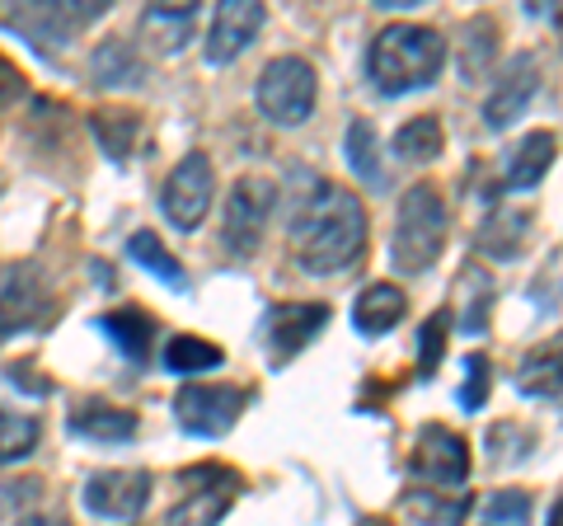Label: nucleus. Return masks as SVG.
Instances as JSON below:
<instances>
[{"mask_svg": "<svg viewBox=\"0 0 563 526\" xmlns=\"http://www.w3.org/2000/svg\"><path fill=\"white\" fill-rule=\"evenodd\" d=\"M366 250V207L343 184L320 179L291 217V254L306 273H343Z\"/></svg>", "mask_w": 563, "mask_h": 526, "instance_id": "f257e3e1", "label": "nucleus"}, {"mask_svg": "<svg viewBox=\"0 0 563 526\" xmlns=\"http://www.w3.org/2000/svg\"><path fill=\"white\" fill-rule=\"evenodd\" d=\"M446 66V43L437 29L422 24H390L376 33L372 52H366V76L380 95H413L442 76Z\"/></svg>", "mask_w": 563, "mask_h": 526, "instance_id": "f03ea898", "label": "nucleus"}, {"mask_svg": "<svg viewBox=\"0 0 563 526\" xmlns=\"http://www.w3.org/2000/svg\"><path fill=\"white\" fill-rule=\"evenodd\" d=\"M446 202L432 184H413L399 198V217H395V240H390V259L399 273H428L446 250Z\"/></svg>", "mask_w": 563, "mask_h": 526, "instance_id": "7ed1b4c3", "label": "nucleus"}, {"mask_svg": "<svg viewBox=\"0 0 563 526\" xmlns=\"http://www.w3.org/2000/svg\"><path fill=\"white\" fill-rule=\"evenodd\" d=\"M314 95H320V85H314V66L306 57H273L254 90L263 118L277 128H301L314 113Z\"/></svg>", "mask_w": 563, "mask_h": 526, "instance_id": "20e7f679", "label": "nucleus"}, {"mask_svg": "<svg viewBox=\"0 0 563 526\" xmlns=\"http://www.w3.org/2000/svg\"><path fill=\"white\" fill-rule=\"evenodd\" d=\"M273 207H277V188L263 179V174H240L231 184V198H225V226H221L225 250L235 259H250L263 244Z\"/></svg>", "mask_w": 563, "mask_h": 526, "instance_id": "39448f33", "label": "nucleus"}, {"mask_svg": "<svg viewBox=\"0 0 563 526\" xmlns=\"http://www.w3.org/2000/svg\"><path fill=\"white\" fill-rule=\"evenodd\" d=\"M244 405H250V391H240V385L188 381L174 395V418L192 437H225L235 428V418L244 414Z\"/></svg>", "mask_w": 563, "mask_h": 526, "instance_id": "423d86ee", "label": "nucleus"}, {"mask_svg": "<svg viewBox=\"0 0 563 526\" xmlns=\"http://www.w3.org/2000/svg\"><path fill=\"white\" fill-rule=\"evenodd\" d=\"M188 494L165 513V526H217L240 494V475L225 465H192L184 470Z\"/></svg>", "mask_w": 563, "mask_h": 526, "instance_id": "0eeeda50", "label": "nucleus"}, {"mask_svg": "<svg viewBox=\"0 0 563 526\" xmlns=\"http://www.w3.org/2000/svg\"><path fill=\"white\" fill-rule=\"evenodd\" d=\"M211 193H217V169L202 151L184 155L174 174L165 179V193H161V212L169 217L174 231H198L207 207H211Z\"/></svg>", "mask_w": 563, "mask_h": 526, "instance_id": "6e6552de", "label": "nucleus"}, {"mask_svg": "<svg viewBox=\"0 0 563 526\" xmlns=\"http://www.w3.org/2000/svg\"><path fill=\"white\" fill-rule=\"evenodd\" d=\"M103 14V6H20V10H5L0 24L33 39L38 52H62L85 24H95Z\"/></svg>", "mask_w": 563, "mask_h": 526, "instance_id": "1a4fd4ad", "label": "nucleus"}, {"mask_svg": "<svg viewBox=\"0 0 563 526\" xmlns=\"http://www.w3.org/2000/svg\"><path fill=\"white\" fill-rule=\"evenodd\" d=\"M151 503V475L146 470H99L85 480V507L109 522H132Z\"/></svg>", "mask_w": 563, "mask_h": 526, "instance_id": "9d476101", "label": "nucleus"}, {"mask_svg": "<svg viewBox=\"0 0 563 526\" xmlns=\"http://www.w3.org/2000/svg\"><path fill=\"white\" fill-rule=\"evenodd\" d=\"M324 325H329V306L324 302L273 306V315H268V362L287 366L296 353H306Z\"/></svg>", "mask_w": 563, "mask_h": 526, "instance_id": "9b49d317", "label": "nucleus"}, {"mask_svg": "<svg viewBox=\"0 0 563 526\" xmlns=\"http://www.w3.org/2000/svg\"><path fill=\"white\" fill-rule=\"evenodd\" d=\"M258 29H263V6H250V0H225V6H217V14H211V24H207V62L211 66H225V62H235L244 47H250L258 39Z\"/></svg>", "mask_w": 563, "mask_h": 526, "instance_id": "f8f14e48", "label": "nucleus"}, {"mask_svg": "<svg viewBox=\"0 0 563 526\" xmlns=\"http://www.w3.org/2000/svg\"><path fill=\"white\" fill-rule=\"evenodd\" d=\"M536 90H540V62L531 52H521V57L507 62V72L498 76V85H493V95L484 103V128L503 132L507 122H517L526 113V103L536 99Z\"/></svg>", "mask_w": 563, "mask_h": 526, "instance_id": "ddd939ff", "label": "nucleus"}, {"mask_svg": "<svg viewBox=\"0 0 563 526\" xmlns=\"http://www.w3.org/2000/svg\"><path fill=\"white\" fill-rule=\"evenodd\" d=\"M413 470H418V475H428L432 484H465L470 480V447H465V437H455L442 424L422 428L418 442H413Z\"/></svg>", "mask_w": 563, "mask_h": 526, "instance_id": "4468645a", "label": "nucleus"}, {"mask_svg": "<svg viewBox=\"0 0 563 526\" xmlns=\"http://www.w3.org/2000/svg\"><path fill=\"white\" fill-rule=\"evenodd\" d=\"M52 310L47 302V292H43V277L29 269H14L5 277V287H0V339H10V335H24V329H33L43 320V315Z\"/></svg>", "mask_w": 563, "mask_h": 526, "instance_id": "2eb2a0df", "label": "nucleus"}, {"mask_svg": "<svg viewBox=\"0 0 563 526\" xmlns=\"http://www.w3.org/2000/svg\"><path fill=\"white\" fill-rule=\"evenodd\" d=\"M70 432L90 437V442H128V437H136V414L109 405V399H76L70 405Z\"/></svg>", "mask_w": 563, "mask_h": 526, "instance_id": "dca6fc26", "label": "nucleus"}, {"mask_svg": "<svg viewBox=\"0 0 563 526\" xmlns=\"http://www.w3.org/2000/svg\"><path fill=\"white\" fill-rule=\"evenodd\" d=\"M526 235H531V212H521V207H498L493 217H484L479 235H474V250L488 254V259H517Z\"/></svg>", "mask_w": 563, "mask_h": 526, "instance_id": "f3484780", "label": "nucleus"}, {"mask_svg": "<svg viewBox=\"0 0 563 526\" xmlns=\"http://www.w3.org/2000/svg\"><path fill=\"white\" fill-rule=\"evenodd\" d=\"M404 306L409 302H404V292L395 283H372L357 296V306H352V325H357L366 339H380L404 320Z\"/></svg>", "mask_w": 563, "mask_h": 526, "instance_id": "a211bd4d", "label": "nucleus"}, {"mask_svg": "<svg viewBox=\"0 0 563 526\" xmlns=\"http://www.w3.org/2000/svg\"><path fill=\"white\" fill-rule=\"evenodd\" d=\"M554 151H559V136L554 132H531L512 155H507V165H503L507 188H536L544 174H550Z\"/></svg>", "mask_w": 563, "mask_h": 526, "instance_id": "6ab92c4d", "label": "nucleus"}, {"mask_svg": "<svg viewBox=\"0 0 563 526\" xmlns=\"http://www.w3.org/2000/svg\"><path fill=\"white\" fill-rule=\"evenodd\" d=\"M99 329L118 343V353H128L132 362H146L151 353V343H155V320L146 310H109V315H99Z\"/></svg>", "mask_w": 563, "mask_h": 526, "instance_id": "aec40b11", "label": "nucleus"}, {"mask_svg": "<svg viewBox=\"0 0 563 526\" xmlns=\"http://www.w3.org/2000/svg\"><path fill=\"white\" fill-rule=\"evenodd\" d=\"M90 76H95V85H141V76H146V62L136 57V47L128 39H109V43L95 47Z\"/></svg>", "mask_w": 563, "mask_h": 526, "instance_id": "412c9836", "label": "nucleus"}, {"mask_svg": "<svg viewBox=\"0 0 563 526\" xmlns=\"http://www.w3.org/2000/svg\"><path fill=\"white\" fill-rule=\"evenodd\" d=\"M442 146H446V132H442V122H437L432 113H418V118H409L395 132V155H399V161H409V165L437 161Z\"/></svg>", "mask_w": 563, "mask_h": 526, "instance_id": "4be33fe9", "label": "nucleus"}, {"mask_svg": "<svg viewBox=\"0 0 563 526\" xmlns=\"http://www.w3.org/2000/svg\"><path fill=\"white\" fill-rule=\"evenodd\" d=\"M90 128H95V142L103 146V155H109L113 165H122L132 155L136 146V132H141V118L128 113V109H99L90 118Z\"/></svg>", "mask_w": 563, "mask_h": 526, "instance_id": "5701e85b", "label": "nucleus"}, {"mask_svg": "<svg viewBox=\"0 0 563 526\" xmlns=\"http://www.w3.org/2000/svg\"><path fill=\"white\" fill-rule=\"evenodd\" d=\"M225 362V353L211 339H198V335H174L165 343V366L174 376H198V372H217Z\"/></svg>", "mask_w": 563, "mask_h": 526, "instance_id": "b1692460", "label": "nucleus"}, {"mask_svg": "<svg viewBox=\"0 0 563 526\" xmlns=\"http://www.w3.org/2000/svg\"><path fill=\"white\" fill-rule=\"evenodd\" d=\"M128 254H132V263H141L146 273L161 277V283H169V287H188V277H184V269H179V259L165 250L155 231H132Z\"/></svg>", "mask_w": 563, "mask_h": 526, "instance_id": "393cba45", "label": "nucleus"}, {"mask_svg": "<svg viewBox=\"0 0 563 526\" xmlns=\"http://www.w3.org/2000/svg\"><path fill=\"white\" fill-rule=\"evenodd\" d=\"M347 165L357 169V179L366 184H385V165H380V146H376V128L366 118H357L347 128Z\"/></svg>", "mask_w": 563, "mask_h": 526, "instance_id": "a878e982", "label": "nucleus"}, {"mask_svg": "<svg viewBox=\"0 0 563 526\" xmlns=\"http://www.w3.org/2000/svg\"><path fill=\"white\" fill-rule=\"evenodd\" d=\"M493 57H498V24L488 14H479V20L465 24V57H461L465 80H479L493 66Z\"/></svg>", "mask_w": 563, "mask_h": 526, "instance_id": "bb28decb", "label": "nucleus"}, {"mask_svg": "<svg viewBox=\"0 0 563 526\" xmlns=\"http://www.w3.org/2000/svg\"><path fill=\"white\" fill-rule=\"evenodd\" d=\"M33 447H38V418L0 405V465L20 461V456H29Z\"/></svg>", "mask_w": 563, "mask_h": 526, "instance_id": "cd10ccee", "label": "nucleus"}, {"mask_svg": "<svg viewBox=\"0 0 563 526\" xmlns=\"http://www.w3.org/2000/svg\"><path fill=\"white\" fill-rule=\"evenodd\" d=\"M517 385L526 395L559 399V343H550V348H540V353L526 358V366L517 372Z\"/></svg>", "mask_w": 563, "mask_h": 526, "instance_id": "c85d7f7f", "label": "nucleus"}, {"mask_svg": "<svg viewBox=\"0 0 563 526\" xmlns=\"http://www.w3.org/2000/svg\"><path fill=\"white\" fill-rule=\"evenodd\" d=\"M192 20H198V10H192V6H151L146 10V20H141V29H161V47H179L184 39H188V33H192Z\"/></svg>", "mask_w": 563, "mask_h": 526, "instance_id": "c756f323", "label": "nucleus"}, {"mask_svg": "<svg viewBox=\"0 0 563 526\" xmlns=\"http://www.w3.org/2000/svg\"><path fill=\"white\" fill-rule=\"evenodd\" d=\"M484 522H493V526H526L531 522V494H526V489H498V494L484 503Z\"/></svg>", "mask_w": 563, "mask_h": 526, "instance_id": "7c9ffc66", "label": "nucleus"}, {"mask_svg": "<svg viewBox=\"0 0 563 526\" xmlns=\"http://www.w3.org/2000/svg\"><path fill=\"white\" fill-rule=\"evenodd\" d=\"M446 329H451V315H432L428 325L418 329V372L432 376L437 366H442V353H446Z\"/></svg>", "mask_w": 563, "mask_h": 526, "instance_id": "2f4dec72", "label": "nucleus"}, {"mask_svg": "<svg viewBox=\"0 0 563 526\" xmlns=\"http://www.w3.org/2000/svg\"><path fill=\"white\" fill-rule=\"evenodd\" d=\"M488 399V358L484 353H470L465 362V385H461V405L465 409H479Z\"/></svg>", "mask_w": 563, "mask_h": 526, "instance_id": "473e14b6", "label": "nucleus"}, {"mask_svg": "<svg viewBox=\"0 0 563 526\" xmlns=\"http://www.w3.org/2000/svg\"><path fill=\"white\" fill-rule=\"evenodd\" d=\"M20 90H24V76L14 72V66H10L5 57H0V109H5L10 99H20Z\"/></svg>", "mask_w": 563, "mask_h": 526, "instance_id": "72a5a7b5", "label": "nucleus"}, {"mask_svg": "<svg viewBox=\"0 0 563 526\" xmlns=\"http://www.w3.org/2000/svg\"><path fill=\"white\" fill-rule=\"evenodd\" d=\"M14 526H70V522H66V517H57V513H33V517L14 522Z\"/></svg>", "mask_w": 563, "mask_h": 526, "instance_id": "f704fd0d", "label": "nucleus"}, {"mask_svg": "<svg viewBox=\"0 0 563 526\" xmlns=\"http://www.w3.org/2000/svg\"><path fill=\"white\" fill-rule=\"evenodd\" d=\"M362 526H385V522H376V517H372V522H362Z\"/></svg>", "mask_w": 563, "mask_h": 526, "instance_id": "c9c22d12", "label": "nucleus"}]
</instances>
